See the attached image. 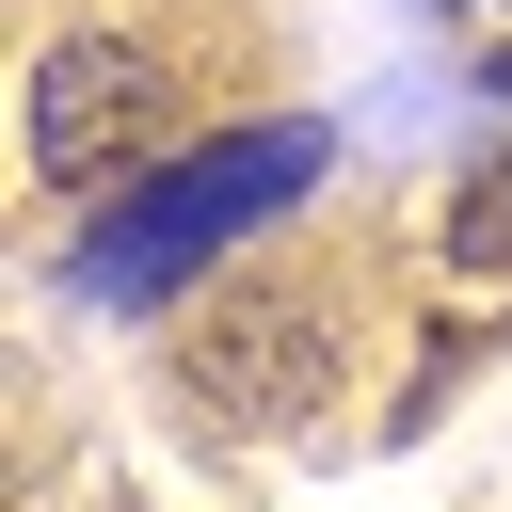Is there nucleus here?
<instances>
[{"instance_id": "f257e3e1", "label": "nucleus", "mask_w": 512, "mask_h": 512, "mask_svg": "<svg viewBox=\"0 0 512 512\" xmlns=\"http://www.w3.org/2000/svg\"><path fill=\"white\" fill-rule=\"evenodd\" d=\"M320 160H336V128H320V112H272V128H224V144L160 160L144 192H112V208H96V240H80V304H160V288H192V272H208V256H240L272 208H304V192H320Z\"/></svg>"}, {"instance_id": "7ed1b4c3", "label": "nucleus", "mask_w": 512, "mask_h": 512, "mask_svg": "<svg viewBox=\"0 0 512 512\" xmlns=\"http://www.w3.org/2000/svg\"><path fill=\"white\" fill-rule=\"evenodd\" d=\"M480 16H496V0H480Z\"/></svg>"}, {"instance_id": "f03ea898", "label": "nucleus", "mask_w": 512, "mask_h": 512, "mask_svg": "<svg viewBox=\"0 0 512 512\" xmlns=\"http://www.w3.org/2000/svg\"><path fill=\"white\" fill-rule=\"evenodd\" d=\"M144 112H160V64H144L128 32H64V48L32 64V160H48V176H96Z\"/></svg>"}]
</instances>
